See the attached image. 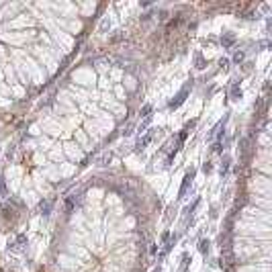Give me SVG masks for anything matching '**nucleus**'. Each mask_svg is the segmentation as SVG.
<instances>
[{"mask_svg":"<svg viewBox=\"0 0 272 272\" xmlns=\"http://www.w3.org/2000/svg\"><path fill=\"white\" fill-rule=\"evenodd\" d=\"M23 166H25V168H29V170L33 168V162H31V154H29V156H25V158H23Z\"/></svg>","mask_w":272,"mask_h":272,"instance_id":"1","label":"nucleus"},{"mask_svg":"<svg viewBox=\"0 0 272 272\" xmlns=\"http://www.w3.org/2000/svg\"><path fill=\"white\" fill-rule=\"evenodd\" d=\"M37 272H49V270H47V268H39Z\"/></svg>","mask_w":272,"mask_h":272,"instance_id":"2","label":"nucleus"}]
</instances>
